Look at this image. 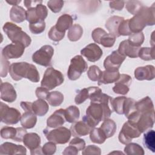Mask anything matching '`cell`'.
<instances>
[{
	"mask_svg": "<svg viewBox=\"0 0 155 155\" xmlns=\"http://www.w3.org/2000/svg\"><path fill=\"white\" fill-rule=\"evenodd\" d=\"M111 99V97L110 96L102 93L96 101L90 102V105L86 110V115L83 117L82 120L93 128L101 120L109 118L113 112L109 106Z\"/></svg>",
	"mask_w": 155,
	"mask_h": 155,
	"instance_id": "obj_1",
	"label": "cell"
},
{
	"mask_svg": "<svg viewBox=\"0 0 155 155\" xmlns=\"http://www.w3.org/2000/svg\"><path fill=\"white\" fill-rule=\"evenodd\" d=\"M8 72L12 78L16 81L22 78H27L35 83L39 81V74L36 67L26 62L12 64L9 67Z\"/></svg>",
	"mask_w": 155,
	"mask_h": 155,
	"instance_id": "obj_2",
	"label": "cell"
},
{
	"mask_svg": "<svg viewBox=\"0 0 155 155\" xmlns=\"http://www.w3.org/2000/svg\"><path fill=\"white\" fill-rule=\"evenodd\" d=\"M2 29L12 42L21 43L25 47H27L31 44V40L30 37L22 30L21 27L17 25L7 22L4 25Z\"/></svg>",
	"mask_w": 155,
	"mask_h": 155,
	"instance_id": "obj_3",
	"label": "cell"
},
{
	"mask_svg": "<svg viewBox=\"0 0 155 155\" xmlns=\"http://www.w3.org/2000/svg\"><path fill=\"white\" fill-rule=\"evenodd\" d=\"M64 81V78L61 71L53 67H48L45 71L41 85L48 90H51L61 85Z\"/></svg>",
	"mask_w": 155,
	"mask_h": 155,
	"instance_id": "obj_4",
	"label": "cell"
},
{
	"mask_svg": "<svg viewBox=\"0 0 155 155\" xmlns=\"http://www.w3.org/2000/svg\"><path fill=\"white\" fill-rule=\"evenodd\" d=\"M88 68L86 61L81 55L73 57L70 61V65L67 71V76L71 81L77 80L80 78L82 73L85 72Z\"/></svg>",
	"mask_w": 155,
	"mask_h": 155,
	"instance_id": "obj_5",
	"label": "cell"
},
{
	"mask_svg": "<svg viewBox=\"0 0 155 155\" xmlns=\"http://www.w3.org/2000/svg\"><path fill=\"white\" fill-rule=\"evenodd\" d=\"M48 140L56 144H65L68 142L71 137V131L64 127H59L57 128L48 131L46 129L43 131Z\"/></svg>",
	"mask_w": 155,
	"mask_h": 155,
	"instance_id": "obj_6",
	"label": "cell"
},
{
	"mask_svg": "<svg viewBox=\"0 0 155 155\" xmlns=\"http://www.w3.org/2000/svg\"><path fill=\"white\" fill-rule=\"evenodd\" d=\"M140 134L141 132L139 130L136 123L128 120L123 125L118 139L120 143L127 145L130 143L133 138L139 137Z\"/></svg>",
	"mask_w": 155,
	"mask_h": 155,
	"instance_id": "obj_7",
	"label": "cell"
},
{
	"mask_svg": "<svg viewBox=\"0 0 155 155\" xmlns=\"http://www.w3.org/2000/svg\"><path fill=\"white\" fill-rule=\"evenodd\" d=\"M54 48L49 45H45L35 51L32 55L33 61L40 65L48 67L51 64Z\"/></svg>",
	"mask_w": 155,
	"mask_h": 155,
	"instance_id": "obj_8",
	"label": "cell"
},
{
	"mask_svg": "<svg viewBox=\"0 0 155 155\" xmlns=\"http://www.w3.org/2000/svg\"><path fill=\"white\" fill-rule=\"evenodd\" d=\"M1 121L7 125L17 124L21 119V113L16 108L9 107L7 104L1 102Z\"/></svg>",
	"mask_w": 155,
	"mask_h": 155,
	"instance_id": "obj_9",
	"label": "cell"
},
{
	"mask_svg": "<svg viewBox=\"0 0 155 155\" xmlns=\"http://www.w3.org/2000/svg\"><path fill=\"white\" fill-rule=\"evenodd\" d=\"M48 15L47 7L42 4H39L33 7L28 8L26 11V20L30 23H35L39 21H44Z\"/></svg>",
	"mask_w": 155,
	"mask_h": 155,
	"instance_id": "obj_10",
	"label": "cell"
},
{
	"mask_svg": "<svg viewBox=\"0 0 155 155\" xmlns=\"http://www.w3.org/2000/svg\"><path fill=\"white\" fill-rule=\"evenodd\" d=\"M126 57L120 54L117 50L113 51L108 56L104 61V67L105 70L110 71H117L125 59Z\"/></svg>",
	"mask_w": 155,
	"mask_h": 155,
	"instance_id": "obj_11",
	"label": "cell"
},
{
	"mask_svg": "<svg viewBox=\"0 0 155 155\" xmlns=\"http://www.w3.org/2000/svg\"><path fill=\"white\" fill-rule=\"evenodd\" d=\"M25 47L19 42H12L4 47L2 50L1 56L6 59H17L21 57Z\"/></svg>",
	"mask_w": 155,
	"mask_h": 155,
	"instance_id": "obj_12",
	"label": "cell"
},
{
	"mask_svg": "<svg viewBox=\"0 0 155 155\" xmlns=\"http://www.w3.org/2000/svg\"><path fill=\"white\" fill-rule=\"evenodd\" d=\"M154 123V111L140 113L139 117L136 122L139 130L144 133L153 128Z\"/></svg>",
	"mask_w": 155,
	"mask_h": 155,
	"instance_id": "obj_13",
	"label": "cell"
},
{
	"mask_svg": "<svg viewBox=\"0 0 155 155\" xmlns=\"http://www.w3.org/2000/svg\"><path fill=\"white\" fill-rule=\"evenodd\" d=\"M81 53L90 62H94L101 58L103 54L102 49L96 44L91 43L81 50Z\"/></svg>",
	"mask_w": 155,
	"mask_h": 155,
	"instance_id": "obj_14",
	"label": "cell"
},
{
	"mask_svg": "<svg viewBox=\"0 0 155 155\" xmlns=\"http://www.w3.org/2000/svg\"><path fill=\"white\" fill-rule=\"evenodd\" d=\"M132 81L131 77L126 74H121L119 79L115 82V85L113 88V91L119 94H127L129 91V86Z\"/></svg>",
	"mask_w": 155,
	"mask_h": 155,
	"instance_id": "obj_15",
	"label": "cell"
},
{
	"mask_svg": "<svg viewBox=\"0 0 155 155\" xmlns=\"http://www.w3.org/2000/svg\"><path fill=\"white\" fill-rule=\"evenodd\" d=\"M140 47H136L133 45L128 39L122 41L118 48V52L131 58H136L138 57V53Z\"/></svg>",
	"mask_w": 155,
	"mask_h": 155,
	"instance_id": "obj_16",
	"label": "cell"
},
{
	"mask_svg": "<svg viewBox=\"0 0 155 155\" xmlns=\"http://www.w3.org/2000/svg\"><path fill=\"white\" fill-rule=\"evenodd\" d=\"M155 69L151 65L144 67H139L134 70V77L139 81H151L154 78Z\"/></svg>",
	"mask_w": 155,
	"mask_h": 155,
	"instance_id": "obj_17",
	"label": "cell"
},
{
	"mask_svg": "<svg viewBox=\"0 0 155 155\" xmlns=\"http://www.w3.org/2000/svg\"><path fill=\"white\" fill-rule=\"evenodd\" d=\"M25 147L21 145H16L11 142H5L0 147V154H26Z\"/></svg>",
	"mask_w": 155,
	"mask_h": 155,
	"instance_id": "obj_18",
	"label": "cell"
},
{
	"mask_svg": "<svg viewBox=\"0 0 155 155\" xmlns=\"http://www.w3.org/2000/svg\"><path fill=\"white\" fill-rule=\"evenodd\" d=\"M16 90L11 84L7 82L1 84V99L2 101L12 103L16 100Z\"/></svg>",
	"mask_w": 155,
	"mask_h": 155,
	"instance_id": "obj_19",
	"label": "cell"
},
{
	"mask_svg": "<svg viewBox=\"0 0 155 155\" xmlns=\"http://www.w3.org/2000/svg\"><path fill=\"white\" fill-rule=\"evenodd\" d=\"M65 109L56 110L47 120V125L50 128H57L62 126L66 121L65 118Z\"/></svg>",
	"mask_w": 155,
	"mask_h": 155,
	"instance_id": "obj_20",
	"label": "cell"
},
{
	"mask_svg": "<svg viewBox=\"0 0 155 155\" xmlns=\"http://www.w3.org/2000/svg\"><path fill=\"white\" fill-rule=\"evenodd\" d=\"M92 128L84 120L73 123L70 127L71 133L74 137L84 136L90 133Z\"/></svg>",
	"mask_w": 155,
	"mask_h": 155,
	"instance_id": "obj_21",
	"label": "cell"
},
{
	"mask_svg": "<svg viewBox=\"0 0 155 155\" xmlns=\"http://www.w3.org/2000/svg\"><path fill=\"white\" fill-rule=\"evenodd\" d=\"M154 4L155 3H154L150 7L143 6L140 10L137 13L142 18V19L145 21L146 25L148 26L154 25L155 24Z\"/></svg>",
	"mask_w": 155,
	"mask_h": 155,
	"instance_id": "obj_22",
	"label": "cell"
},
{
	"mask_svg": "<svg viewBox=\"0 0 155 155\" xmlns=\"http://www.w3.org/2000/svg\"><path fill=\"white\" fill-rule=\"evenodd\" d=\"M124 20L123 17L118 16H113L108 19L105 23V27L109 31L110 33L116 38L119 37L118 28L120 24Z\"/></svg>",
	"mask_w": 155,
	"mask_h": 155,
	"instance_id": "obj_23",
	"label": "cell"
},
{
	"mask_svg": "<svg viewBox=\"0 0 155 155\" xmlns=\"http://www.w3.org/2000/svg\"><path fill=\"white\" fill-rule=\"evenodd\" d=\"M23 143L30 151H32L40 146L41 137L35 133H27L24 137Z\"/></svg>",
	"mask_w": 155,
	"mask_h": 155,
	"instance_id": "obj_24",
	"label": "cell"
},
{
	"mask_svg": "<svg viewBox=\"0 0 155 155\" xmlns=\"http://www.w3.org/2000/svg\"><path fill=\"white\" fill-rule=\"evenodd\" d=\"M128 25L132 34L141 32L147 26L145 21L138 14L134 15L132 18L129 19Z\"/></svg>",
	"mask_w": 155,
	"mask_h": 155,
	"instance_id": "obj_25",
	"label": "cell"
},
{
	"mask_svg": "<svg viewBox=\"0 0 155 155\" xmlns=\"http://www.w3.org/2000/svg\"><path fill=\"white\" fill-rule=\"evenodd\" d=\"M73 19L68 14H64L59 17L55 27L60 31L65 33L67 30H69L73 25Z\"/></svg>",
	"mask_w": 155,
	"mask_h": 155,
	"instance_id": "obj_26",
	"label": "cell"
},
{
	"mask_svg": "<svg viewBox=\"0 0 155 155\" xmlns=\"http://www.w3.org/2000/svg\"><path fill=\"white\" fill-rule=\"evenodd\" d=\"M37 122L36 115L33 111H25L21 116L20 122L21 125L25 129L33 128Z\"/></svg>",
	"mask_w": 155,
	"mask_h": 155,
	"instance_id": "obj_27",
	"label": "cell"
},
{
	"mask_svg": "<svg viewBox=\"0 0 155 155\" xmlns=\"http://www.w3.org/2000/svg\"><path fill=\"white\" fill-rule=\"evenodd\" d=\"M120 73L119 71H110L105 70L102 71L101 75L99 79L98 85H100L102 84H108L116 82L119 79Z\"/></svg>",
	"mask_w": 155,
	"mask_h": 155,
	"instance_id": "obj_28",
	"label": "cell"
},
{
	"mask_svg": "<svg viewBox=\"0 0 155 155\" xmlns=\"http://www.w3.org/2000/svg\"><path fill=\"white\" fill-rule=\"evenodd\" d=\"M10 18L15 22H22L26 19V11L19 5L13 6L10 12Z\"/></svg>",
	"mask_w": 155,
	"mask_h": 155,
	"instance_id": "obj_29",
	"label": "cell"
},
{
	"mask_svg": "<svg viewBox=\"0 0 155 155\" xmlns=\"http://www.w3.org/2000/svg\"><path fill=\"white\" fill-rule=\"evenodd\" d=\"M135 107L136 110L140 113L154 111L153 101L149 96H146L140 101L136 102Z\"/></svg>",
	"mask_w": 155,
	"mask_h": 155,
	"instance_id": "obj_30",
	"label": "cell"
},
{
	"mask_svg": "<svg viewBox=\"0 0 155 155\" xmlns=\"http://www.w3.org/2000/svg\"><path fill=\"white\" fill-rule=\"evenodd\" d=\"M33 112L37 116H43L48 111L49 107L47 102L44 99H38L31 104Z\"/></svg>",
	"mask_w": 155,
	"mask_h": 155,
	"instance_id": "obj_31",
	"label": "cell"
},
{
	"mask_svg": "<svg viewBox=\"0 0 155 155\" xmlns=\"http://www.w3.org/2000/svg\"><path fill=\"white\" fill-rule=\"evenodd\" d=\"M100 128L105 134L107 139L112 137L116 131V124L112 119H106L104 120Z\"/></svg>",
	"mask_w": 155,
	"mask_h": 155,
	"instance_id": "obj_32",
	"label": "cell"
},
{
	"mask_svg": "<svg viewBox=\"0 0 155 155\" xmlns=\"http://www.w3.org/2000/svg\"><path fill=\"white\" fill-rule=\"evenodd\" d=\"M64 114L67 122L69 123H74L77 122L79 118V109L74 105H71L65 109Z\"/></svg>",
	"mask_w": 155,
	"mask_h": 155,
	"instance_id": "obj_33",
	"label": "cell"
},
{
	"mask_svg": "<svg viewBox=\"0 0 155 155\" xmlns=\"http://www.w3.org/2000/svg\"><path fill=\"white\" fill-rule=\"evenodd\" d=\"M90 138L91 142L98 144L103 143L107 139L102 130L100 128L95 127L92 128L90 131Z\"/></svg>",
	"mask_w": 155,
	"mask_h": 155,
	"instance_id": "obj_34",
	"label": "cell"
},
{
	"mask_svg": "<svg viewBox=\"0 0 155 155\" xmlns=\"http://www.w3.org/2000/svg\"><path fill=\"white\" fill-rule=\"evenodd\" d=\"M126 98L125 96H118L115 98L111 97L110 102L113 110L119 114H123L124 105Z\"/></svg>",
	"mask_w": 155,
	"mask_h": 155,
	"instance_id": "obj_35",
	"label": "cell"
},
{
	"mask_svg": "<svg viewBox=\"0 0 155 155\" xmlns=\"http://www.w3.org/2000/svg\"><path fill=\"white\" fill-rule=\"evenodd\" d=\"M82 27L79 24H76L73 25L72 27L68 30L67 37L70 41L74 42L78 41L82 37Z\"/></svg>",
	"mask_w": 155,
	"mask_h": 155,
	"instance_id": "obj_36",
	"label": "cell"
},
{
	"mask_svg": "<svg viewBox=\"0 0 155 155\" xmlns=\"http://www.w3.org/2000/svg\"><path fill=\"white\" fill-rule=\"evenodd\" d=\"M48 104L53 107L60 105L64 101V95L59 91H54L50 92L47 98Z\"/></svg>",
	"mask_w": 155,
	"mask_h": 155,
	"instance_id": "obj_37",
	"label": "cell"
},
{
	"mask_svg": "<svg viewBox=\"0 0 155 155\" xmlns=\"http://www.w3.org/2000/svg\"><path fill=\"white\" fill-rule=\"evenodd\" d=\"M155 133L153 130H148L143 135V144L148 150L154 152L155 148Z\"/></svg>",
	"mask_w": 155,
	"mask_h": 155,
	"instance_id": "obj_38",
	"label": "cell"
},
{
	"mask_svg": "<svg viewBox=\"0 0 155 155\" xmlns=\"http://www.w3.org/2000/svg\"><path fill=\"white\" fill-rule=\"evenodd\" d=\"M124 152L128 155H143L144 150L142 147L136 143H129L124 148Z\"/></svg>",
	"mask_w": 155,
	"mask_h": 155,
	"instance_id": "obj_39",
	"label": "cell"
},
{
	"mask_svg": "<svg viewBox=\"0 0 155 155\" xmlns=\"http://www.w3.org/2000/svg\"><path fill=\"white\" fill-rule=\"evenodd\" d=\"M138 57L144 61L154 59V47H142L138 53Z\"/></svg>",
	"mask_w": 155,
	"mask_h": 155,
	"instance_id": "obj_40",
	"label": "cell"
},
{
	"mask_svg": "<svg viewBox=\"0 0 155 155\" xmlns=\"http://www.w3.org/2000/svg\"><path fill=\"white\" fill-rule=\"evenodd\" d=\"M116 38L114 36L110 33H107L105 31L101 36L98 44H101L104 47L110 48L114 45V44L116 41Z\"/></svg>",
	"mask_w": 155,
	"mask_h": 155,
	"instance_id": "obj_41",
	"label": "cell"
},
{
	"mask_svg": "<svg viewBox=\"0 0 155 155\" xmlns=\"http://www.w3.org/2000/svg\"><path fill=\"white\" fill-rule=\"evenodd\" d=\"M91 92V87L84 88L81 90L74 98V102L76 104L79 105L84 102L90 96Z\"/></svg>",
	"mask_w": 155,
	"mask_h": 155,
	"instance_id": "obj_42",
	"label": "cell"
},
{
	"mask_svg": "<svg viewBox=\"0 0 155 155\" xmlns=\"http://www.w3.org/2000/svg\"><path fill=\"white\" fill-rule=\"evenodd\" d=\"M143 6L142 3L139 1H128L126 2L127 10L133 15H136Z\"/></svg>",
	"mask_w": 155,
	"mask_h": 155,
	"instance_id": "obj_43",
	"label": "cell"
},
{
	"mask_svg": "<svg viewBox=\"0 0 155 155\" xmlns=\"http://www.w3.org/2000/svg\"><path fill=\"white\" fill-rule=\"evenodd\" d=\"M135 103L136 101L133 99L129 97L126 98L124 105V114L127 117L136 111Z\"/></svg>",
	"mask_w": 155,
	"mask_h": 155,
	"instance_id": "obj_44",
	"label": "cell"
},
{
	"mask_svg": "<svg viewBox=\"0 0 155 155\" xmlns=\"http://www.w3.org/2000/svg\"><path fill=\"white\" fill-rule=\"evenodd\" d=\"M17 128L12 127H4L1 130V136L3 139L14 140L16 136Z\"/></svg>",
	"mask_w": 155,
	"mask_h": 155,
	"instance_id": "obj_45",
	"label": "cell"
},
{
	"mask_svg": "<svg viewBox=\"0 0 155 155\" xmlns=\"http://www.w3.org/2000/svg\"><path fill=\"white\" fill-rule=\"evenodd\" d=\"M102 73L101 69L96 65H91L88 70L87 75L88 78L92 81H97L99 80Z\"/></svg>",
	"mask_w": 155,
	"mask_h": 155,
	"instance_id": "obj_46",
	"label": "cell"
},
{
	"mask_svg": "<svg viewBox=\"0 0 155 155\" xmlns=\"http://www.w3.org/2000/svg\"><path fill=\"white\" fill-rule=\"evenodd\" d=\"M145 36L143 33L141 32L133 33L128 38V41L134 45L136 47H140L144 41Z\"/></svg>",
	"mask_w": 155,
	"mask_h": 155,
	"instance_id": "obj_47",
	"label": "cell"
},
{
	"mask_svg": "<svg viewBox=\"0 0 155 155\" xmlns=\"http://www.w3.org/2000/svg\"><path fill=\"white\" fill-rule=\"evenodd\" d=\"M48 36L51 40L54 42H59L64 38L65 33L59 31L54 25L48 31Z\"/></svg>",
	"mask_w": 155,
	"mask_h": 155,
	"instance_id": "obj_48",
	"label": "cell"
},
{
	"mask_svg": "<svg viewBox=\"0 0 155 155\" xmlns=\"http://www.w3.org/2000/svg\"><path fill=\"white\" fill-rule=\"evenodd\" d=\"M45 28V22L44 21H39L35 23L29 24L30 31L33 34H40L42 33Z\"/></svg>",
	"mask_w": 155,
	"mask_h": 155,
	"instance_id": "obj_49",
	"label": "cell"
},
{
	"mask_svg": "<svg viewBox=\"0 0 155 155\" xmlns=\"http://www.w3.org/2000/svg\"><path fill=\"white\" fill-rule=\"evenodd\" d=\"M64 3V1L61 0H51L48 1L47 5L52 12L58 13L61 10Z\"/></svg>",
	"mask_w": 155,
	"mask_h": 155,
	"instance_id": "obj_50",
	"label": "cell"
},
{
	"mask_svg": "<svg viewBox=\"0 0 155 155\" xmlns=\"http://www.w3.org/2000/svg\"><path fill=\"white\" fill-rule=\"evenodd\" d=\"M128 21L129 19L124 20L119 25V28H118V32L119 35L122 36H130L132 35V33L131 32L129 25H128Z\"/></svg>",
	"mask_w": 155,
	"mask_h": 155,
	"instance_id": "obj_51",
	"label": "cell"
},
{
	"mask_svg": "<svg viewBox=\"0 0 155 155\" xmlns=\"http://www.w3.org/2000/svg\"><path fill=\"white\" fill-rule=\"evenodd\" d=\"M56 150V143L53 142H48L44 145L42 147V151L44 154L51 155L53 154Z\"/></svg>",
	"mask_w": 155,
	"mask_h": 155,
	"instance_id": "obj_52",
	"label": "cell"
},
{
	"mask_svg": "<svg viewBox=\"0 0 155 155\" xmlns=\"http://www.w3.org/2000/svg\"><path fill=\"white\" fill-rule=\"evenodd\" d=\"M101 154V148L96 145H90L87 146L82 151V154L87 155V154H97L100 155Z\"/></svg>",
	"mask_w": 155,
	"mask_h": 155,
	"instance_id": "obj_53",
	"label": "cell"
},
{
	"mask_svg": "<svg viewBox=\"0 0 155 155\" xmlns=\"http://www.w3.org/2000/svg\"><path fill=\"white\" fill-rule=\"evenodd\" d=\"M69 145L74 147L78 150V151L83 150L85 147V142L84 140L78 137L71 139L69 143Z\"/></svg>",
	"mask_w": 155,
	"mask_h": 155,
	"instance_id": "obj_54",
	"label": "cell"
},
{
	"mask_svg": "<svg viewBox=\"0 0 155 155\" xmlns=\"http://www.w3.org/2000/svg\"><path fill=\"white\" fill-rule=\"evenodd\" d=\"M49 91L48 90H47L46 88H44V87H38L36 89L35 91V93H36V96L38 99H47L48 94H49Z\"/></svg>",
	"mask_w": 155,
	"mask_h": 155,
	"instance_id": "obj_55",
	"label": "cell"
},
{
	"mask_svg": "<svg viewBox=\"0 0 155 155\" xmlns=\"http://www.w3.org/2000/svg\"><path fill=\"white\" fill-rule=\"evenodd\" d=\"M1 76L5 77L7 74V71L9 69V62L1 56Z\"/></svg>",
	"mask_w": 155,
	"mask_h": 155,
	"instance_id": "obj_56",
	"label": "cell"
},
{
	"mask_svg": "<svg viewBox=\"0 0 155 155\" xmlns=\"http://www.w3.org/2000/svg\"><path fill=\"white\" fill-rule=\"evenodd\" d=\"M105 32V31L102 28L98 27V28H95L91 33V37L93 39V41L95 42H96L97 44H98L101 36Z\"/></svg>",
	"mask_w": 155,
	"mask_h": 155,
	"instance_id": "obj_57",
	"label": "cell"
},
{
	"mask_svg": "<svg viewBox=\"0 0 155 155\" xmlns=\"http://www.w3.org/2000/svg\"><path fill=\"white\" fill-rule=\"evenodd\" d=\"M17 128V133L15 138L13 140L16 142H22L23 140L24 136L27 133V130L24 129V128L21 127H18Z\"/></svg>",
	"mask_w": 155,
	"mask_h": 155,
	"instance_id": "obj_58",
	"label": "cell"
},
{
	"mask_svg": "<svg viewBox=\"0 0 155 155\" xmlns=\"http://www.w3.org/2000/svg\"><path fill=\"white\" fill-rule=\"evenodd\" d=\"M125 1H112L109 3L110 7L111 8L116 10H121L124 6Z\"/></svg>",
	"mask_w": 155,
	"mask_h": 155,
	"instance_id": "obj_59",
	"label": "cell"
},
{
	"mask_svg": "<svg viewBox=\"0 0 155 155\" xmlns=\"http://www.w3.org/2000/svg\"><path fill=\"white\" fill-rule=\"evenodd\" d=\"M78 150L74 147L69 145L68 147H66L64 151L62 152L63 154H71V155H76L78 154Z\"/></svg>",
	"mask_w": 155,
	"mask_h": 155,
	"instance_id": "obj_60",
	"label": "cell"
},
{
	"mask_svg": "<svg viewBox=\"0 0 155 155\" xmlns=\"http://www.w3.org/2000/svg\"><path fill=\"white\" fill-rule=\"evenodd\" d=\"M31 102H26V101H22L21 102V107L25 111H33L31 108Z\"/></svg>",
	"mask_w": 155,
	"mask_h": 155,
	"instance_id": "obj_61",
	"label": "cell"
},
{
	"mask_svg": "<svg viewBox=\"0 0 155 155\" xmlns=\"http://www.w3.org/2000/svg\"><path fill=\"white\" fill-rule=\"evenodd\" d=\"M42 2V1H24V4L25 6L27 8H31L33 7V5H36L39 4H41Z\"/></svg>",
	"mask_w": 155,
	"mask_h": 155,
	"instance_id": "obj_62",
	"label": "cell"
},
{
	"mask_svg": "<svg viewBox=\"0 0 155 155\" xmlns=\"http://www.w3.org/2000/svg\"><path fill=\"white\" fill-rule=\"evenodd\" d=\"M30 154H43L42 151V148L39 146L38 148H36L34 150L30 151Z\"/></svg>",
	"mask_w": 155,
	"mask_h": 155,
	"instance_id": "obj_63",
	"label": "cell"
},
{
	"mask_svg": "<svg viewBox=\"0 0 155 155\" xmlns=\"http://www.w3.org/2000/svg\"><path fill=\"white\" fill-rule=\"evenodd\" d=\"M6 2L11 5H13V6L15 5H18V4H19L21 1V0H10V1H8V0H6Z\"/></svg>",
	"mask_w": 155,
	"mask_h": 155,
	"instance_id": "obj_64",
	"label": "cell"
}]
</instances>
